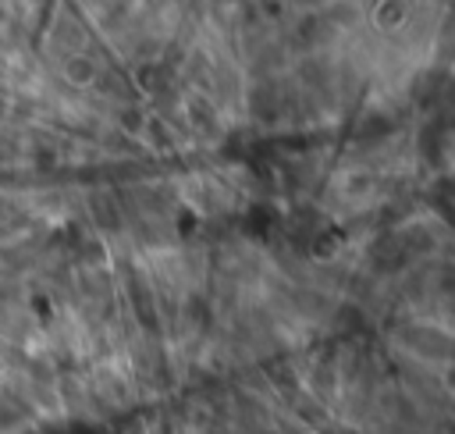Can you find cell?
I'll return each instance as SVG.
<instances>
[{
	"instance_id": "1",
	"label": "cell",
	"mask_w": 455,
	"mask_h": 434,
	"mask_svg": "<svg viewBox=\"0 0 455 434\" xmlns=\"http://www.w3.org/2000/svg\"><path fill=\"white\" fill-rule=\"evenodd\" d=\"M409 14H412L409 0H373V7H370V25H373L377 32L391 36V32L405 28Z\"/></svg>"
},
{
	"instance_id": "2",
	"label": "cell",
	"mask_w": 455,
	"mask_h": 434,
	"mask_svg": "<svg viewBox=\"0 0 455 434\" xmlns=\"http://www.w3.org/2000/svg\"><path fill=\"white\" fill-rule=\"evenodd\" d=\"M60 78L71 85V89H92L96 85V78H100V64L92 60V57H85V53H68L64 60H60Z\"/></svg>"
},
{
	"instance_id": "3",
	"label": "cell",
	"mask_w": 455,
	"mask_h": 434,
	"mask_svg": "<svg viewBox=\"0 0 455 434\" xmlns=\"http://www.w3.org/2000/svg\"><path fill=\"white\" fill-rule=\"evenodd\" d=\"M7 114H11V100H7V96H4V92H0V121H4V117H7Z\"/></svg>"
}]
</instances>
